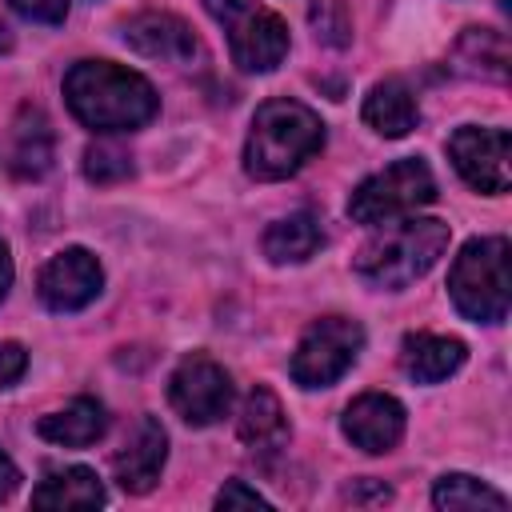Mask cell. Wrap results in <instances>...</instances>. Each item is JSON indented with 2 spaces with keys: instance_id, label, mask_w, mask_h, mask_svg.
<instances>
[{
  "instance_id": "cell-8",
  "label": "cell",
  "mask_w": 512,
  "mask_h": 512,
  "mask_svg": "<svg viewBox=\"0 0 512 512\" xmlns=\"http://www.w3.org/2000/svg\"><path fill=\"white\" fill-rule=\"evenodd\" d=\"M168 400L184 424H192V428L216 424L232 408V376L212 356L192 352L176 364V372L168 380Z\"/></svg>"
},
{
  "instance_id": "cell-17",
  "label": "cell",
  "mask_w": 512,
  "mask_h": 512,
  "mask_svg": "<svg viewBox=\"0 0 512 512\" xmlns=\"http://www.w3.org/2000/svg\"><path fill=\"white\" fill-rule=\"evenodd\" d=\"M36 432H40L44 440L60 444V448H88V444H96V440L108 432V416H104V404H100V400L76 396V400H68L64 408L40 416Z\"/></svg>"
},
{
  "instance_id": "cell-23",
  "label": "cell",
  "mask_w": 512,
  "mask_h": 512,
  "mask_svg": "<svg viewBox=\"0 0 512 512\" xmlns=\"http://www.w3.org/2000/svg\"><path fill=\"white\" fill-rule=\"evenodd\" d=\"M308 20H312V28H316V40H324V44H332V48H344V44L352 40V20H348L344 0H312Z\"/></svg>"
},
{
  "instance_id": "cell-29",
  "label": "cell",
  "mask_w": 512,
  "mask_h": 512,
  "mask_svg": "<svg viewBox=\"0 0 512 512\" xmlns=\"http://www.w3.org/2000/svg\"><path fill=\"white\" fill-rule=\"evenodd\" d=\"M16 484H20V468L0 452V500H8L16 492Z\"/></svg>"
},
{
  "instance_id": "cell-13",
  "label": "cell",
  "mask_w": 512,
  "mask_h": 512,
  "mask_svg": "<svg viewBox=\"0 0 512 512\" xmlns=\"http://www.w3.org/2000/svg\"><path fill=\"white\" fill-rule=\"evenodd\" d=\"M120 36L136 56L164 60V64H188L200 52L192 28L172 12H140V16H132L124 24Z\"/></svg>"
},
{
  "instance_id": "cell-6",
  "label": "cell",
  "mask_w": 512,
  "mask_h": 512,
  "mask_svg": "<svg viewBox=\"0 0 512 512\" xmlns=\"http://www.w3.org/2000/svg\"><path fill=\"white\" fill-rule=\"evenodd\" d=\"M436 200V180L420 156H404L388 164L384 172L368 176L352 196H348V216L356 224H392L424 204Z\"/></svg>"
},
{
  "instance_id": "cell-22",
  "label": "cell",
  "mask_w": 512,
  "mask_h": 512,
  "mask_svg": "<svg viewBox=\"0 0 512 512\" xmlns=\"http://www.w3.org/2000/svg\"><path fill=\"white\" fill-rule=\"evenodd\" d=\"M456 56L480 76H492V80L508 76V40L492 28H468L456 44Z\"/></svg>"
},
{
  "instance_id": "cell-31",
  "label": "cell",
  "mask_w": 512,
  "mask_h": 512,
  "mask_svg": "<svg viewBox=\"0 0 512 512\" xmlns=\"http://www.w3.org/2000/svg\"><path fill=\"white\" fill-rule=\"evenodd\" d=\"M8 44H12V36H8V28L0 24V48H8Z\"/></svg>"
},
{
  "instance_id": "cell-2",
  "label": "cell",
  "mask_w": 512,
  "mask_h": 512,
  "mask_svg": "<svg viewBox=\"0 0 512 512\" xmlns=\"http://www.w3.org/2000/svg\"><path fill=\"white\" fill-rule=\"evenodd\" d=\"M324 144L320 116L300 100H264L244 140V172L252 180H284Z\"/></svg>"
},
{
  "instance_id": "cell-10",
  "label": "cell",
  "mask_w": 512,
  "mask_h": 512,
  "mask_svg": "<svg viewBox=\"0 0 512 512\" xmlns=\"http://www.w3.org/2000/svg\"><path fill=\"white\" fill-rule=\"evenodd\" d=\"M100 288H104V268L88 248L56 252L36 276V292L52 312H80L100 296Z\"/></svg>"
},
{
  "instance_id": "cell-12",
  "label": "cell",
  "mask_w": 512,
  "mask_h": 512,
  "mask_svg": "<svg viewBox=\"0 0 512 512\" xmlns=\"http://www.w3.org/2000/svg\"><path fill=\"white\" fill-rule=\"evenodd\" d=\"M164 460H168V432L156 416H140L136 432L128 436V444L116 452L112 460V472H116V484L132 496L156 488L160 472H164Z\"/></svg>"
},
{
  "instance_id": "cell-28",
  "label": "cell",
  "mask_w": 512,
  "mask_h": 512,
  "mask_svg": "<svg viewBox=\"0 0 512 512\" xmlns=\"http://www.w3.org/2000/svg\"><path fill=\"white\" fill-rule=\"evenodd\" d=\"M352 504H388L392 500V488L376 484V480H356L348 492H344Z\"/></svg>"
},
{
  "instance_id": "cell-25",
  "label": "cell",
  "mask_w": 512,
  "mask_h": 512,
  "mask_svg": "<svg viewBox=\"0 0 512 512\" xmlns=\"http://www.w3.org/2000/svg\"><path fill=\"white\" fill-rule=\"evenodd\" d=\"M16 16L32 20V24H64L68 16V0H8Z\"/></svg>"
},
{
  "instance_id": "cell-30",
  "label": "cell",
  "mask_w": 512,
  "mask_h": 512,
  "mask_svg": "<svg viewBox=\"0 0 512 512\" xmlns=\"http://www.w3.org/2000/svg\"><path fill=\"white\" fill-rule=\"evenodd\" d=\"M8 288H12V256H8V244L0 240V300L8 296Z\"/></svg>"
},
{
  "instance_id": "cell-21",
  "label": "cell",
  "mask_w": 512,
  "mask_h": 512,
  "mask_svg": "<svg viewBox=\"0 0 512 512\" xmlns=\"http://www.w3.org/2000/svg\"><path fill=\"white\" fill-rule=\"evenodd\" d=\"M432 504L444 508V512H468V508H508L504 492L488 488L484 480L476 476H464V472H448L432 484Z\"/></svg>"
},
{
  "instance_id": "cell-24",
  "label": "cell",
  "mask_w": 512,
  "mask_h": 512,
  "mask_svg": "<svg viewBox=\"0 0 512 512\" xmlns=\"http://www.w3.org/2000/svg\"><path fill=\"white\" fill-rule=\"evenodd\" d=\"M84 176L92 184H116V180H128L132 176V156L120 152L116 144H92L84 152Z\"/></svg>"
},
{
  "instance_id": "cell-7",
  "label": "cell",
  "mask_w": 512,
  "mask_h": 512,
  "mask_svg": "<svg viewBox=\"0 0 512 512\" xmlns=\"http://www.w3.org/2000/svg\"><path fill=\"white\" fill-rule=\"evenodd\" d=\"M364 328L348 316H320L292 352V380L300 388H328L336 384L360 356Z\"/></svg>"
},
{
  "instance_id": "cell-19",
  "label": "cell",
  "mask_w": 512,
  "mask_h": 512,
  "mask_svg": "<svg viewBox=\"0 0 512 512\" xmlns=\"http://www.w3.org/2000/svg\"><path fill=\"white\" fill-rule=\"evenodd\" d=\"M36 508H100L104 504V484L92 468L72 464V468H48L44 480L32 492Z\"/></svg>"
},
{
  "instance_id": "cell-14",
  "label": "cell",
  "mask_w": 512,
  "mask_h": 512,
  "mask_svg": "<svg viewBox=\"0 0 512 512\" xmlns=\"http://www.w3.org/2000/svg\"><path fill=\"white\" fill-rule=\"evenodd\" d=\"M4 168L16 180H40L52 168V128L48 116L32 104H24L12 120L8 148H4Z\"/></svg>"
},
{
  "instance_id": "cell-20",
  "label": "cell",
  "mask_w": 512,
  "mask_h": 512,
  "mask_svg": "<svg viewBox=\"0 0 512 512\" xmlns=\"http://www.w3.org/2000/svg\"><path fill=\"white\" fill-rule=\"evenodd\" d=\"M320 244H324V232L312 212H292L264 232V256L272 264H304Z\"/></svg>"
},
{
  "instance_id": "cell-16",
  "label": "cell",
  "mask_w": 512,
  "mask_h": 512,
  "mask_svg": "<svg viewBox=\"0 0 512 512\" xmlns=\"http://www.w3.org/2000/svg\"><path fill=\"white\" fill-rule=\"evenodd\" d=\"M236 436L252 448V452H276L288 444V416H284V404L272 388L256 384L244 404H240V416H236Z\"/></svg>"
},
{
  "instance_id": "cell-5",
  "label": "cell",
  "mask_w": 512,
  "mask_h": 512,
  "mask_svg": "<svg viewBox=\"0 0 512 512\" xmlns=\"http://www.w3.org/2000/svg\"><path fill=\"white\" fill-rule=\"evenodd\" d=\"M212 20L228 36V52L244 72H272L288 56L284 20L260 0H204Z\"/></svg>"
},
{
  "instance_id": "cell-3",
  "label": "cell",
  "mask_w": 512,
  "mask_h": 512,
  "mask_svg": "<svg viewBox=\"0 0 512 512\" xmlns=\"http://www.w3.org/2000/svg\"><path fill=\"white\" fill-rule=\"evenodd\" d=\"M448 224L436 216H412L400 220L384 232H376L360 252H356V276L372 288H408L420 280L448 248Z\"/></svg>"
},
{
  "instance_id": "cell-15",
  "label": "cell",
  "mask_w": 512,
  "mask_h": 512,
  "mask_svg": "<svg viewBox=\"0 0 512 512\" xmlns=\"http://www.w3.org/2000/svg\"><path fill=\"white\" fill-rule=\"evenodd\" d=\"M464 364V344L456 336H436V332H412L400 344V368L416 384H440Z\"/></svg>"
},
{
  "instance_id": "cell-4",
  "label": "cell",
  "mask_w": 512,
  "mask_h": 512,
  "mask_svg": "<svg viewBox=\"0 0 512 512\" xmlns=\"http://www.w3.org/2000/svg\"><path fill=\"white\" fill-rule=\"evenodd\" d=\"M448 296L460 308V316L476 324H500L512 304V280H508V240L504 236H480L460 248L448 272Z\"/></svg>"
},
{
  "instance_id": "cell-9",
  "label": "cell",
  "mask_w": 512,
  "mask_h": 512,
  "mask_svg": "<svg viewBox=\"0 0 512 512\" xmlns=\"http://www.w3.org/2000/svg\"><path fill=\"white\" fill-rule=\"evenodd\" d=\"M448 156L456 164V172L488 196L508 192L512 184V136L504 128H480V124H464L452 132L448 140Z\"/></svg>"
},
{
  "instance_id": "cell-1",
  "label": "cell",
  "mask_w": 512,
  "mask_h": 512,
  "mask_svg": "<svg viewBox=\"0 0 512 512\" xmlns=\"http://www.w3.org/2000/svg\"><path fill=\"white\" fill-rule=\"evenodd\" d=\"M64 100L68 112L92 132H136L160 108L156 88L140 72L120 68L112 60L72 64L64 72Z\"/></svg>"
},
{
  "instance_id": "cell-26",
  "label": "cell",
  "mask_w": 512,
  "mask_h": 512,
  "mask_svg": "<svg viewBox=\"0 0 512 512\" xmlns=\"http://www.w3.org/2000/svg\"><path fill=\"white\" fill-rule=\"evenodd\" d=\"M216 508H268V500L256 488H248L244 480H228L216 492Z\"/></svg>"
},
{
  "instance_id": "cell-27",
  "label": "cell",
  "mask_w": 512,
  "mask_h": 512,
  "mask_svg": "<svg viewBox=\"0 0 512 512\" xmlns=\"http://www.w3.org/2000/svg\"><path fill=\"white\" fill-rule=\"evenodd\" d=\"M28 368V352L16 344V340H0V388L16 384Z\"/></svg>"
},
{
  "instance_id": "cell-18",
  "label": "cell",
  "mask_w": 512,
  "mask_h": 512,
  "mask_svg": "<svg viewBox=\"0 0 512 512\" xmlns=\"http://www.w3.org/2000/svg\"><path fill=\"white\" fill-rule=\"evenodd\" d=\"M416 120H420V108H416V96L408 92L404 80H380L364 96V124L388 140L408 136L416 128Z\"/></svg>"
},
{
  "instance_id": "cell-11",
  "label": "cell",
  "mask_w": 512,
  "mask_h": 512,
  "mask_svg": "<svg viewBox=\"0 0 512 512\" xmlns=\"http://www.w3.org/2000/svg\"><path fill=\"white\" fill-rule=\"evenodd\" d=\"M340 428L368 456L392 452L400 444V436H404V404L396 396H388V392H364L344 408Z\"/></svg>"
}]
</instances>
